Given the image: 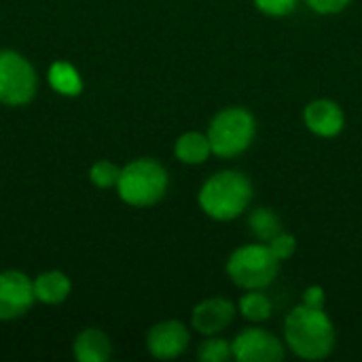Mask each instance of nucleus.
Wrapping results in <instances>:
<instances>
[{"label": "nucleus", "instance_id": "9d476101", "mask_svg": "<svg viewBox=\"0 0 362 362\" xmlns=\"http://www.w3.org/2000/svg\"><path fill=\"white\" fill-rule=\"evenodd\" d=\"M233 318H235V305L223 297H212V299H204L202 303L193 308L191 327L199 335L212 337V335H221L223 331H227Z\"/></svg>", "mask_w": 362, "mask_h": 362}, {"label": "nucleus", "instance_id": "4468645a", "mask_svg": "<svg viewBox=\"0 0 362 362\" xmlns=\"http://www.w3.org/2000/svg\"><path fill=\"white\" fill-rule=\"evenodd\" d=\"M174 155L180 163L187 165H202L212 155V146L208 134L202 132H187L174 144Z\"/></svg>", "mask_w": 362, "mask_h": 362}, {"label": "nucleus", "instance_id": "9b49d317", "mask_svg": "<svg viewBox=\"0 0 362 362\" xmlns=\"http://www.w3.org/2000/svg\"><path fill=\"white\" fill-rule=\"evenodd\" d=\"M305 127L320 138H335L346 125L344 110L333 100H314L303 110Z\"/></svg>", "mask_w": 362, "mask_h": 362}, {"label": "nucleus", "instance_id": "f03ea898", "mask_svg": "<svg viewBox=\"0 0 362 362\" xmlns=\"http://www.w3.org/2000/svg\"><path fill=\"white\" fill-rule=\"evenodd\" d=\"M252 199V185L248 176L235 170H225L210 176L197 195L199 208L214 221L238 218Z\"/></svg>", "mask_w": 362, "mask_h": 362}, {"label": "nucleus", "instance_id": "f8f14e48", "mask_svg": "<svg viewBox=\"0 0 362 362\" xmlns=\"http://www.w3.org/2000/svg\"><path fill=\"white\" fill-rule=\"evenodd\" d=\"M72 354L78 362H108L112 356V341L102 329L87 327L76 333Z\"/></svg>", "mask_w": 362, "mask_h": 362}, {"label": "nucleus", "instance_id": "dca6fc26", "mask_svg": "<svg viewBox=\"0 0 362 362\" xmlns=\"http://www.w3.org/2000/svg\"><path fill=\"white\" fill-rule=\"evenodd\" d=\"M240 314L250 320V322H265L272 318L274 314V305L269 301L267 295L261 293V288L257 291H246V295L240 299V305H238Z\"/></svg>", "mask_w": 362, "mask_h": 362}, {"label": "nucleus", "instance_id": "f3484780", "mask_svg": "<svg viewBox=\"0 0 362 362\" xmlns=\"http://www.w3.org/2000/svg\"><path fill=\"white\" fill-rule=\"evenodd\" d=\"M248 225H250V231L255 233V238L265 244L282 231V223L272 208H257L250 214Z\"/></svg>", "mask_w": 362, "mask_h": 362}, {"label": "nucleus", "instance_id": "4be33fe9", "mask_svg": "<svg viewBox=\"0 0 362 362\" xmlns=\"http://www.w3.org/2000/svg\"><path fill=\"white\" fill-rule=\"evenodd\" d=\"M305 2L320 15H335L341 13L352 0H305Z\"/></svg>", "mask_w": 362, "mask_h": 362}, {"label": "nucleus", "instance_id": "423d86ee", "mask_svg": "<svg viewBox=\"0 0 362 362\" xmlns=\"http://www.w3.org/2000/svg\"><path fill=\"white\" fill-rule=\"evenodd\" d=\"M38 76L32 62L13 49H0V104L25 106L34 100Z\"/></svg>", "mask_w": 362, "mask_h": 362}, {"label": "nucleus", "instance_id": "6ab92c4d", "mask_svg": "<svg viewBox=\"0 0 362 362\" xmlns=\"http://www.w3.org/2000/svg\"><path fill=\"white\" fill-rule=\"evenodd\" d=\"M119 176H121V168L115 161H108V159H100V161H95L89 168V180L98 189H112V187H117Z\"/></svg>", "mask_w": 362, "mask_h": 362}, {"label": "nucleus", "instance_id": "a211bd4d", "mask_svg": "<svg viewBox=\"0 0 362 362\" xmlns=\"http://www.w3.org/2000/svg\"><path fill=\"white\" fill-rule=\"evenodd\" d=\"M197 356L202 362H227L229 358H233V350H231V341L212 335L206 341L199 344L197 348Z\"/></svg>", "mask_w": 362, "mask_h": 362}, {"label": "nucleus", "instance_id": "aec40b11", "mask_svg": "<svg viewBox=\"0 0 362 362\" xmlns=\"http://www.w3.org/2000/svg\"><path fill=\"white\" fill-rule=\"evenodd\" d=\"M267 246H269V250L274 252V257H276L278 261H286V259H291V257L295 255V250H297V240H295L291 233L280 231L274 240L267 242Z\"/></svg>", "mask_w": 362, "mask_h": 362}, {"label": "nucleus", "instance_id": "2eb2a0df", "mask_svg": "<svg viewBox=\"0 0 362 362\" xmlns=\"http://www.w3.org/2000/svg\"><path fill=\"white\" fill-rule=\"evenodd\" d=\"M49 85L57 95L64 98H76L83 91V78L81 72L76 70V66H72L70 62L57 59L49 66Z\"/></svg>", "mask_w": 362, "mask_h": 362}, {"label": "nucleus", "instance_id": "412c9836", "mask_svg": "<svg viewBox=\"0 0 362 362\" xmlns=\"http://www.w3.org/2000/svg\"><path fill=\"white\" fill-rule=\"evenodd\" d=\"M299 0H255V6L269 17H284L297 8Z\"/></svg>", "mask_w": 362, "mask_h": 362}, {"label": "nucleus", "instance_id": "20e7f679", "mask_svg": "<svg viewBox=\"0 0 362 362\" xmlns=\"http://www.w3.org/2000/svg\"><path fill=\"white\" fill-rule=\"evenodd\" d=\"M257 121L250 110L242 106H229L214 115L208 127V140L212 153L225 159L242 155L255 140Z\"/></svg>", "mask_w": 362, "mask_h": 362}, {"label": "nucleus", "instance_id": "5701e85b", "mask_svg": "<svg viewBox=\"0 0 362 362\" xmlns=\"http://www.w3.org/2000/svg\"><path fill=\"white\" fill-rule=\"evenodd\" d=\"M303 303L305 305H310V308H325V303H327V295H325V288L322 286H310V288H305V293H303Z\"/></svg>", "mask_w": 362, "mask_h": 362}, {"label": "nucleus", "instance_id": "0eeeda50", "mask_svg": "<svg viewBox=\"0 0 362 362\" xmlns=\"http://www.w3.org/2000/svg\"><path fill=\"white\" fill-rule=\"evenodd\" d=\"M34 303V282L28 274L19 269L0 272V322L25 316Z\"/></svg>", "mask_w": 362, "mask_h": 362}, {"label": "nucleus", "instance_id": "6e6552de", "mask_svg": "<svg viewBox=\"0 0 362 362\" xmlns=\"http://www.w3.org/2000/svg\"><path fill=\"white\" fill-rule=\"evenodd\" d=\"M233 358L240 362H278L284 358L282 341L265 329L248 327L231 341Z\"/></svg>", "mask_w": 362, "mask_h": 362}, {"label": "nucleus", "instance_id": "7ed1b4c3", "mask_svg": "<svg viewBox=\"0 0 362 362\" xmlns=\"http://www.w3.org/2000/svg\"><path fill=\"white\" fill-rule=\"evenodd\" d=\"M168 185L170 176L165 168L151 157H140L121 168L117 193L132 208H151L163 199Z\"/></svg>", "mask_w": 362, "mask_h": 362}, {"label": "nucleus", "instance_id": "ddd939ff", "mask_svg": "<svg viewBox=\"0 0 362 362\" xmlns=\"http://www.w3.org/2000/svg\"><path fill=\"white\" fill-rule=\"evenodd\" d=\"M32 282H34V297L42 305H59L72 293V282L68 274L59 269H47L38 274Z\"/></svg>", "mask_w": 362, "mask_h": 362}, {"label": "nucleus", "instance_id": "1a4fd4ad", "mask_svg": "<svg viewBox=\"0 0 362 362\" xmlns=\"http://www.w3.org/2000/svg\"><path fill=\"white\" fill-rule=\"evenodd\" d=\"M191 341L189 329L178 320H163L148 329L146 333V350L157 361L178 358Z\"/></svg>", "mask_w": 362, "mask_h": 362}, {"label": "nucleus", "instance_id": "39448f33", "mask_svg": "<svg viewBox=\"0 0 362 362\" xmlns=\"http://www.w3.org/2000/svg\"><path fill=\"white\" fill-rule=\"evenodd\" d=\"M280 272V261L267 244H246L231 252L227 261V276L244 291L269 286Z\"/></svg>", "mask_w": 362, "mask_h": 362}, {"label": "nucleus", "instance_id": "f257e3e1", "mask_svg": "<svg viewBox=\"0 0 362 362\" xmlns=\"http://www.w3.org/2000/svg\"><path fill=\"white\" fill-rule=\"evenodd\" d=\"M284 341L299 358H327L335 348V329L325 308L297 305L284 320Z\"/></svg>", "mask_w": 362, "mask_h": 362}]
</instances>
